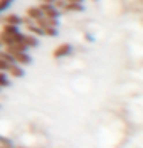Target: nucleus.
Instances as JSON below:
<instances>
[{"label": "nucleus", "instance_id": "8", "mask_svg": "<svg viewBox=\"0 0 143 148\" xmlns=\"http://www.w3.org/2000/svg\"><path fill=\"white\" fill-rule=\"evenodd\" d=\"M2 47H3V44H2V40H0V49H2Z\"/></svg>", "mask_w": 143, "mask_h": 148}, {"label": "nucleus", "instance_id": "1", "mask_svg": "<svg viewBox=\"0 0 143 148\" xmlns=\"http://www.w3.org/2000/svg\"><path fill=\"white\" fill-rule=\"evenodd\" d=\"M37 7L49 18H59V15H61V10L57 9L54 3H37Z\"/></svg>", "mask_w": 143, "mask_h": 148}, {"label": "nucleus", "instance_id": "6", "mask_svg": "<svg viewBox=\"0 0 143 148\" xmlns=\"http://www.w3.org/2000/svg\"><path fill=\"white\" fill-rule=\"evenodd\" d=\"M56 0H39V3H54Z\"/></svg>", "mask_w": 143, "mask_h": 148}, {"label": "nucleus", "instance_id": "4", "mask_svg": "<svg viewBox=\"0 0 143 148\" xmlns=\"http://www.w3.org/2000/svg\"><path fill=\"white\" fill-rule=\"evenodd\" d=\"M7 86H10L9 74H5V73L0 71V88H7Z\"/></svg>", "mask_w": 143, "mask_h": 148}, {"label": "nucleus", "instance_id": "7", "mask_svg": "<svg viewBox=\"0 0 143 148\" xmlns=\"http://www.w3.org/2000/svg\"><path fill=\"white\" fill-rule=\"evenodd\" d=\"M64 2H76V3H83V0H64Z\"/></svg>", "mask_w": 143, "mask_h": 148}, {"label": "nucleus", "instance_id": "9", "mask_svg": "<svg viewBox=\"0 0 143 148\" xmlns=\"http://www.w3.org/2000/svg\"><path fill=\"white\" fill-rule=\"evenodd\" d=\"M93 2H96V0H93Z\"/></svg>", "mask_w": 143, "mask_h": 148}, {"label": "nucleus", "instance_id": "5", "mask_svg": "<svg viewBox=\"0 0 143 148\" xmlns=\"http://www.w3.org/2000/svg\"><path fill=\"white\" fill-rule=\"evenodd\" d=\"M10 3H12V0H0V12H3Z\"/></svg>", "mask_w": 143, "mask_h": 148}, {"label": "nucleus", "instance_id": "2", "mask_svg": "<svg viewBox=\"0 0 143 148\" xmlns=\"http://www.w3.org/2000/svg\"><path fill=\"white\" fill-rule=\"evenodd\" d=\"M71 51H73V46H71V44H67V42H64V44H59V46L54 49V52H52V57H54V59L66 57L67 54H71Z\"/></svg>", "mask_w": 143, "mask_h": 148}, {"label": "nucleus", "instance_id": "3", "mask_svg": "<svg viewBox=\"0 0 143 148\" xmlns=\"http://www.w3.org/2000/svg\"><path fill=\"white\" fill-rule=\"evenodd\" d=\"M20 15L17 14H7L3 17H0V24L2 25H15V27H20Z\"/></svg>", "mask_w": 143, "mask_h": 148}]
</instances>
